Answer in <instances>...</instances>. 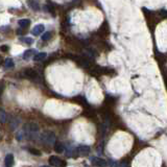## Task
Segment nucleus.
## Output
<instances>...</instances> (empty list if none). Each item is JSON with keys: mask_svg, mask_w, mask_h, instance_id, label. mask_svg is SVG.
<instances>
[{"mask_svg": "<svg viewBox=\"0 0 167 167\" xmlns=\"http://www.w3.org/2000/svg\"><path fill=\"white\" fill-rule=\"evenodd\" d=\"M18 23H19V25H20V27L26 28L27 26H29L30 20H28V19H22V20H19Z\"/></svg>", "mask_w": 167, "mask_h": 167, "instance_id": "9", "label": "nucleus"}, {"mask_svg": "<svg viewBox=\"0 0 167 167\" xmlns=\"http://www.w3.org/2000/svg\"><path fill=\"white\" fill-rule=\"evenodd\" d=\"M6 114H5V112L3 110H0V123H4L5 121H6Z\"/></svg>", "mask_w": 167, "mask_h": 167, "instance_id": "13", "label": "nucleus"}, {"mask_svg": "<svg viewBox=\"0 0 167 167\" xmlns=\"http://www.w3.org/2000/svg\"><path fill=\"white\" fill-rule=\"evenodd\" d=\"M42 141H44L45 143H48V144H54L55 143V136L51 132H47L42 136Z\"/></svg>", "mask_w": 167, "mask_h": 167, "instance_id": "1", "label": "nucleus"}, {"mask_svg": "<svg viewBox=\"0 0 167 167\" xmlns=\"http://www.w3.org/2000/svg\"><path fill=\"white\" fill-rule=\"evenodd\" d=\"M91 162H92V164L95 165V166H108V165H107V162H105V160H102V159H100V158H96V157L92 158Z\"/></svg>", "mask_w": 167, "mask_h": 167, "instance_id": "4", "label": "nucleus"}, {"mask_svg": "<svg viewBox=\"0 0 167 167\" xmlns=\"http://www.w3.org/2000/svg\"><path fill=\"white\" fill-rule=\"evenodd\" d=\"M161 14H162L163 15V16H166V11H165V9H163V11H161Z\"/></svg>", "mask_w": 167, "mask_h": 167, "instance_id": "18", "label": "nucleus"}, {"mask_svg": "<svg viewBox=\"0 0 167 167\" xmlns=\"http://www.w3.org/2000/svg\"><path fill=\"white\" fill-rule=\"evenodd\" d=\"M34 53H36V50H34V49H28V50H26L25 52L23 53V59H29L30 57L34 55Z\"/></svg>", "mask_w": 167, "mask_h": 167, "instance_id": "8", "label": "nucleus"}, {"mask_svg": "<svg viewBox=\"0 0 167 167\" xmlns=\"http://www.w3.org/2000/svg\"><path fill=\"white\" fill-rule=\"evenodd\" d=\"M29 153L32 155H34V156H41V153H40L38 149H34V148H29Z\"/></svg>", "mask_w": 167, "mask_h": 167, "instance_id": "15", "label": "nucleus"}, {"mask_svg": "<svg viewBox=\"0 0 167 167\" xmlns=\"http://www.w3.org/2000/svg\"><path fill=\"white\" fill-rule=\"evenodd\" d=\"M46 57V53L45 52H40L37 53V54L34 55V61H42Z\"/></svg>", "mask_w": 167, "mask_h": 167, "instance_id": "11", "label": "nucleus"}, {"mask_svg": "<svg viewBox=\"0 0 167 167\" xmlns=\"http://www.w3.org/2000/svg\"><path fill=\"white\" fill-rule=\"evenodd\" d=\"M44 29H45V26L43 25V24H38V25H36L34 28H32V34H34V36H39V34H43Z\"/></svg>", "mask_w": 167, "mask_h": 167, "instance_id": "5", "label": "nucleus"}, {"mask_svg": "<svg viewBox=\"0 0 167 167\" xmlns=\"http://www.w3.org/2000/svg\"><path fill=\"white\" fill-rule=\"evenodd\" d=\"M0 64H1V57H0Z\"/></svg>", "mask_w": 167, "mask_h": 167, "instance_id": "19", "label": "nucleus"}, {"mask_svg": "<svg viewBox=\"0 0 167 167\" xmlns=\"http://www.w3.org/2000/svg\"><path fill=\"white\" fill-rule=\"evenodd\" d=\"M0 50L5 51V52H6V51L9 50V47H7V46H1V47H0Z\"/></svg>", "mask_w": 167, "mask_h": 167, "instance_id": "17", "label": "nucleus"}, {"mask_svg": "<svg viewBox=\"0 0 167 167\" xmlns=\"http://www.w3.org/2000/svg\"><path fill=\"white\" fill-rule=\"evenodd\" d=\"M49 164L52 165V166H65L66 163L65 162H62V161L59 160V158L55 156H51L49 158Z\"/></svg>", "mask_w": 167, "mask_h": 167, "instance_id": "2", "label": "nucleus"}, {"mask_svg": "<svg viewBox=\"0 0 167 167\" xmlns=\"http://www.w3.org/2000/svg\"><path fill=\"white\" fill-rule=\"evenodd\" d=\"M4 163H5V166H11V165L14 164V156L11 155V153H9L6 155L5 157V160H4Z\"/></svg>", "mask_w": 167, "mask_h": 167, "instance_id": "7", "label": "nucleus"}, {"mask_svg": "<svg viewBox=\"0 0 167 167\" xmlns=\"http://www.w3.org/2000/svg\"><path fill=\"white\" fill-rule=\"evenodd\" d=\"M24 74L27 78H32V80H34V78L38 77V73L32 69H27V70L24 71Z\"/></svg>", "mask_w": 167, "mask_h": 167, "instance_id": "6", "label": "nucleus"}, {"mask_svg": "<svg viewBox=\"0 0 167 167\" xmlns=\"http://www.w3.org/2000/svg\"><path fill=\"white\" fill-rule=\"evenodd\" d=\"M50 38H51V32H46L42 36V41H48V40H50Z\"/></svg>", "mask_w": 167, "mask_h": 167, "instance_id": "14", "label": "nucleus"}, {"mask_svg": "<svg viewBox=\"0 0 167 167\" xmlns=\"http://www.w3.org/2000/svg\"><path fill=\"white\" fill-rule=\"evenodd\" d=\"M4 66H5V68H14L15 64L11 59H6L4 62Z\"/></svg>", "mask_w": 167, "mask_h": 167, "instance_id": "12", "label": "nucleus"}, {"mask_svg": "<svg viewBox=\"0 0 167 167\" xmlns=\"http://www.w3.org/2000/svg\"><path fill=\"white\" fill-rule=\"evenodd\" d=\"M21 41L25 42L27 44H32V39H30V38H24V39H21Z\"/></svg>", "mask_w": 167, "mask_h": 167, "instance_id": "16", "label": "nucleus"}, {"mask_svg": "<svg viewBox=\"0 0 167 167\" xmlns=\"http://www.w3.org/2000/svg\"><path fill=\"white\" fill-rule=\"evenodd\" d=\"M75 153H76L77 156H88L89 153H90V147L82 145V146L77 147V149H76Z\"/></svg>", "mask_w": 167, "mask_h": 167, "instance_id": "3", "label": "nucleus"}, {"mask_svg": "<svg viewBox=\"0 0 167 167\" xmlns=\"http://www.w3.org/2000/svg\"><path fill=\"white\" fill-rule=\"evenodd\" d=\"M64 145L62 144V143H59V142H57V143H54V151H57V153H63L64 151Z\"/></svg>", "mask_w": 167, "mask_h": 167, "instance_id": "10", "label": "nucleus"}]
</instances>
